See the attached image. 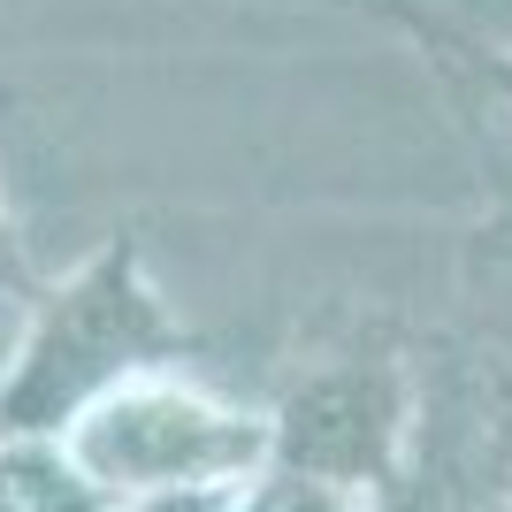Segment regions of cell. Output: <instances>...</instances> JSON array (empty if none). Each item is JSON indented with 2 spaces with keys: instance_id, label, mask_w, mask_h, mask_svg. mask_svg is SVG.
Listing matches in <instances>:
<instances>
[{
  "instance_id": "1",
  "label": "cell",
  "mask_w": 512,
  "mask_h": 512,
  "mask_svg": "<svg viewBox=\"0 0 512 512\" xmlns=\"http://www.w3.org/2000/svg\"><path fill=\"white\" fill-rule=\"evenodd\" d=\"M77 459L123 490H207L260 459V428L199 406L184 390H130L85 421Z\"/></svg>"
}]
</instances>
